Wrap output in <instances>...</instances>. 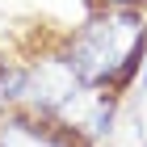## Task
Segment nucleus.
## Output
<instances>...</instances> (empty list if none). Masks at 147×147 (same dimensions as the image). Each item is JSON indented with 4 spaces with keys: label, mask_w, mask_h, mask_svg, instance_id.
I'll list each match as a JSON object with an SVG mask.
<instances>
[{
    "label": "nucleus",
    "mask_w": 147,
    "mask_h": 147,
    "mask_svg": "<svg viewBox=\"0 0 147 147\" xmlns=\"http://www.w3.org/2000/svg\"><path fill=\"white\" fill-rule=\"evenodd\" d=\"M109 122H113V97H97V109H92V118H88V130L101 135V130H109Z\"/></svg>",
    "instance_id": "obj_3"
},
{
    "label": "nucleus",
    "mask_w": 147,
    "mask_h": 147,
    "mask_svg": "<svg viewBox=\"0 0 147 147\" xmlns=\"http://www.w3.org/2000/svg\"><path fill=\"white\" fill-rule=\"evenodd\" d=\"M0 147H84L71 126H59L34 113H4L0 118Z\"/></svg>",
    "instance_id": "obj_2"
},
{
    "label": "nucleus",
    "mask_w": 147,
    "mask_h": 147,
    "mask_svg": "<svg viewBox=\"0 0 147 147\" xmlns=\"http://www.w3.org/2000/svg\"><path fill=\"white\" fill-rule=\"evenodd\" d=\"M109 9H130V4H139V0H105Z\"/></svg>",
    "instance_id": "obj_4"
},
{
    "label": "nucleus",
    "mask_w": 147,
    "mask_h": 147,
    "mask_svg": "<svg viewBox=\"0 0 147 147\" xmlns=\"http://www.w3.org/2000/svg\"><path fill=\"white\" fill-rule=\"evenodd\" d=\"M147 55V30L135 9H105L88 25H80V34L67 46V67L84 88L97 84H126L139 71Z\"/></svg>",
    "instance_id": "obj_1"
},
{
    "label": "nucleus",
    "mask_w": 147,
    "mask_h": 147,
    "mask_svg": "<svg viewBox=\"0 0 147 147\" xmlns=\"http://www.w3.org/2000/svg\"><path fill=\"white\" fill-rule=\"evenodd\" d=\"M143 88H147V55H143Z\"/></svg>",
    "instance_id": "obj_5"
}]
</instances>
